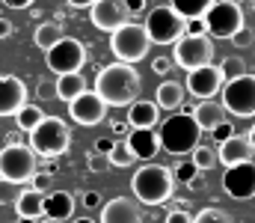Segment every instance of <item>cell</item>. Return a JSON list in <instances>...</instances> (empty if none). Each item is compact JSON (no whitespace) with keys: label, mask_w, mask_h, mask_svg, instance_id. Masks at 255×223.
I'll return each mask as SVG.
<instances>
[{"label":"cell","mask_w":255,"mask_h":223,"mask_svg":"<svg viewBox=\"0 0 255 223\" xmlns=\"http://www.w3.org/2000/svg\"><path fill=\"white\" fill-rule=\"evenodd\" d=\"M80 203H83L86 209H98V206H101V194H98V191H86V194L80 197Z\"/></svg>","instance_id":"obj_42"},{"label":"cell","mask_w":255,"mask_h":223,"mask_svg":"<svg viewBox=\"0 0 255 223\" xmlns=\"http://www.w3.org/2000/svg\"><path fill=\"white\" fill-rule=\"evenodd\" d=\"M48 69L57 74H71V72H80L83 66H86V48H83V42L80 39H71V36H63L51 51H48Z\"/></svg>","instance_id":"obj_11"},{"label":"cell","mask_w":255,"mask_h":223,"mask_svg":"<svg viewBox=\"0 0 255 223\" xmlns=\"http://www.w3.org/2000/svg\"><path fill=\"white\" fill-rule=\"evenodd\" d=\"M9 36H12V21L0 18V39H9Z\"/></svg>","instance_id":"obj_47"},{"label":"cell","mask_w":255,"mask_h":223,"mask_svg":"<svg viewBox=\"0 0 255 223\" xmlns=\"http://www.w3.org/2000/svg\"><path fill=\"white\" fill-rule=\"evenodd\" d=\"M193 119H196V125L202 131H214L220 122H226V107L220 101H214V98H205V101H199L193 107Z\"/></svg>","instance_id":"obj_22"},{"label":"cell","mask_w":255,"mask_h":223,"mask_svg":"<svg viewBox=\"0 0 255 223\" xmlns=\"http://www.w3.org/2000/svg\"><path fill=\"white\" fill-rule=\"evenodd\" d=\"M30 185H33V191H39V194H51V185H54V176H51V173H36Z\"/></svg>","instance_id":"obj_37"},{"label":"cell","mask_w":255,"mask_h":223,"mask_svg":"<svg viewBox=\"0 0 255 223\" xmlns=\"http://www.w3.org/2000/svg\"><path fill=\"white\" fill-rule=\"evenodd\" d=\"M65 3H68V6H80V9H89L95 0H65Z\"/></svg>","instance_id":"obj_48"},{"label":"cell","mask_w":255,"mask_h":223,"mask_svg":"<svg viewBox=\"0 0 255 223\" xmlns=\"http://www.w3.org/2000/svg\"><path fill=\"white\" fill-rule=\"evenodd\" d=\"M39 173V155L24 143H6L0 149V179L27 185Z\"/></svg>","instance_id":"obj_6"},{"label":"cell","mask_w":255,"mask_h":223,"mask_svg":"<svg viewBox=\"0 0 255 223\" xmlns=\"http://www.w3.org/2000/svg\"><path fill=\"white\" fill-rule=\"evenodd\" d=\"M36 0H3V6L6 9H30Z\"/></svg>","instance_id":"obj_44"},{"label":"cell","mask_w":255,"mask_h":223,"mask_svg":"<svg viewBox=\"0 0 255 223\" xmlns=\"http://www.w3.org/2000/svg\"><path fill=\"white\" fill-rule=\"evenodd\" d=\"M211 60H214V42L208 33L205 36H181L172 48V63L181 66L184 72L211 66Z\"/></svg>","instance_id":"obj_10"},{"label":"cell","mask_w":255,"mask_h":223,"mask_svg":"<svg viewBox=\"0 0 255 223\" xmlns=\"http://www.w3.org/2000/svg\"><path fill=\"white\" fill-rule=\"evenodd\" d=\"M113 143H116V140H110V137H98V140H95V152H101V155H110Z\"/></svg>","instance_id":"obj_43"},{"label":"cell","mask_w":255,"mask_h":223,"mask_svg":"<svg viewBox=\"0 0 255 223\" xmlns=\"http://www.w3.org/2000/svg\"><path fill=\"white\" fill-rule=\"evenodd\" d=\"M232 45H235L238 51H244V48H253V45H255V33L247 27V24H244V27H241V30L232 36Z\"/></svg>","instance_id":"obj_35"},{"label":"cell","mask_w":255,"mask_h":223,"mask_svg":"<svg viewBox=\"0 0 255 223\" xmlns=\"http://www.w3.org/2000/svg\"><path fill=\"white\" fill-rule=\"evenodd\" d=\"M253 3H255V0H253Z\"/></svg>","instance_id":"obj_54"},{"label":"cell","mask_w":255,"mask_h":223,"mask_svg":"<svg viewBox=\"0 0 255 223\" xmlns=\"http://www.w3.org/2000/svg\"><path fill=\"white\" fill-rule=\"evenodd\" d=\"M223 191L232 200H253L255 197V161H244V164L226 167Z\"/></svg>","instance_id":"obj_13"},{"label":"cell","mask_w":255,"mask_h":223,"mask_svg":"<svg viewBox=\"0 0 255 223\" xmlns=\"http://www.w3.org/2000/svg\"><path fill=\"white\" fill-rule=\"evenodd\" d=\"M130 188H133L136 203H142V206H163V203L172 197V191H175V176H172L169 167L145 161V164L133 173Z\"/></svg>","instance_id":"obj_2"},{"label":"cell","mask_w":255,"mask_h":223,"mask_svg":"<svg viewBox=\"0 0 255 223\" xmlns=\"http://www.w3.org/2000/svg\"><path fill=\"white\" fill-rule=\"evenodd\" d=\"M145 33L151 39V45H175L184 36L187 18H181L172 6H151L145 15Z\"/></svg>","instance_id":"obj_7"},{"label":"cell","mask_w":255,"mask_h":223,"mask_svg":"<svg viewBox=\"0 0 255 223\" xmlns=\"http://www.w3.org/2000/svg\"><path fill=\"white\" fill-rule=\"evenodd\" d=\"M89 86H86V77L80 72H71V74H60L57 77V83H54V92H57V98H63V101H74L77 95H83Z\"/></svg>","instance_id":"obj_25"},{"label":"cell","mask_w":255,"mask_h":223,"mask_svg":"<svg viewBox=\"0 0 255 223\" xmlns=\"http://www.w3.org/2000/svg\"><path fill=\"white\" fill-rule=\"evenodd\" d=\"M89 18H92V24H95L98 30L113 33V30L125 27L133 15L128 12L125 0H95V3L89 6Z\"/></svg>","instance_id":"obj_12"},{"label":"cell","mask_w":255,"mask_h":223,"mask_svg":"<svg viewBox=\"0 0 255 223\" xmlns=\"http://www.w3.org/2000/svg\"><path fill=\"white\" fill-rule=\"evenodd\" d=\"M125 6H128V12H130V15H136V12H142V9H145V0H125Z\"/></svg>","instance_id":"obj_45"},{"label":"cell","mask_w":255,"mask_h":223,"mask_svg":"<svg viewBox=\"0 0 255 223\" xmlns=\"http://www.w3.org/2000/svg\"><path fill=\"white\" fill-rule=\"evenodd\" d=\"M27 104V86L15 74H0V116H15Z\"/></svg>","instance_id":"obj_16"},{"label":"cell","mask_w":255,"mask_h":223,"mask_svg":"<svg viewBox=\"0 0 255 223\" xmlns=\"http://www.w3.org/2000/svg\"><path fill=\"white\" fill-rule=\"evenodd\" d=\"M24 194V185L18 182H9V179H0V206H15Z\"/></svg>","instance_id":"obj_30"},{"label":"cell","mask_w":255,"mask_h":223,"mask_svg":"<svg viewBox=\"0 0 255 223\" xmlns=\"http://www.w3.org/2000/svg\"><path fill=\"white\" fill-rule=\"evenodd\" d=\"M163 223H193V218L184 212V209H175V212H169L166 215V221Z\"/></svg>","instance_id":"obj_41"},{"label":"cell","mask_w":255,"mask_h":223,"mask_svg":"<svg viewBox=\"0 0 255 223\" xmlns=\"http://www.w3.org/2000/svg\"><path fill=\"white\" fill-rule=\"evenodd\" d=\"M86 167H89L92 173H104V170H110V155L92 152V155H89V161H86Z\"/></svg>","instance_id":"obj_36"},{"label":"cell","mask_w":255,"mask_h":223,"mask_svg":"<svg viewBox=\"0 0 255 223\" xmlns=\"http://www.w3.org/2000/svg\"><path fill=\"white\" fill-rule=\"evenodd\" d=\"M98 223H142L139 203L130 197H113L110 203L101 206V221Z\"/></svg>","instance_id":"obj_17"},{"label":"cell","mask_w":255,"mask_h":223,"mask_svg":"<svg viewBox=\"0 0 255 223\" xmlns=\"http://www.w3.org/2000/svg\"><path fill=\"white\" fill-rule=\"evenodd\" d=\"M253 155H255V149L250 146V140L247 137H238V134H232L229 140H223L217 146V158H220L223 167H235V164L253 161Z\"/></svg>","instance_id":"obj_19"},{"label":"cell","mask_w":255,"mask_h":223,"mask_svg":"<svg viewBox=\"0 0 255 223\" xmlns=\"http://www.w3.org/2000/svg\"><path fill=\"white\" fill-rule=\"evenodd\" d=\"M42 119H45V113H42V107H39V104H24V107L15 113L18 128H21V131H27V134H30V131L42 122Z\"/></svg>","instance_id":"obj_28"},{"label":"cell","mask_w":255,"mask_h":223,"mask_svg":"<svg viewBox=\"0 0 255 223\" xmlns=\"http://www.w3.org/2000/svg\"><path fill=\"white\" fill-rule=\"evenodd\" d=\"M211 134H214V140H217V146H220L223 140H229V137L235 134V125H232V122H220V125L211 131Z\"/></svg>","instance_id":"obj_38"},{"label":"cell","mask_w":255,"mask_h":223,"mask_svg":"<svg viewBox=\"0 0 255 223\" xmlns=\"http://www.w3.org/2000/svg\"><path fill=\"white\" fill-rule=\"evenodd\" d=\"M244 27V9L235 0H217L205 12V33L214 39H232Z\"/></svg>","instance_id":"obj_8"},{"label":"cell","mask_w":255,"mask_h":223,"mask_svg":"<svg viewBox=\"0 0 255 223\" xmlns=\"http://www.w3.org/2000/svg\"><path fill=\"white\" fill-rule=\"evenodd\" d=\"M190 161L196 164V170H211V167H217L220 164V158H217V149H211V146H199L190 152Z\"/></svg>","instance_id":"obj_29"},{"label":"cell","mask_w":255,"mask_h":223,"mask_svg":"<svg viewBox=\"0 0 255 223\" xmlns=\"http://www.w3.org/2000/svg\"><path fill=\"white\" fill-rule=\"evenodd\" d=\"M172 66H175V63H172L169 57H154V60H151V72L154 74H166Z\"/></svg>","instance_id":"obj_40"},{"label":"cell","mask_w":255,"mask_h":223,"mask_svg":"<svg viewBox=\"0 0 255 223\" xmlns=\"http://www.w3.org/2000/svg\"><path fill=\"white\" fill-rule=\"evenodd\" d=\"M142 92V77L128 63H110L95 77V95L107 107H128L139 98Z\"/></svg>","instance_id":"obj_1"},{"label":"cell","mask_w":255,"mask_h":223,"mask_svg":"<svg viewBox=\"0 0 255 223\" xmlns=\"http://www.w3.org/2000/svg\"><path fill=\"white\" fill-rule=\"evenodd\" d=\"M247 140H250V146L255 149V125H253V128H250V134H247Z\"/></svg>","instance_id":"obj_50"},{"label":"cell","mask_w":255,"mask_h":223,"mask_svg":"<svg viewBox=\"0 0 255 223\" xmlns=\"http://www.w3.org/2000/svg\"><path fill=\"white\" fill-rule=\"evenodd\" d=\"M71 146V128L60 116H45L33 131H30V149L39 158H60Z\"/></svg>","instance_id":"obj_4"},{"label":"cell","mask_w":255,"mask_h":223,"mask_svg":"<svg viewBox=\"0 0 255 223\" xmlns=\"http://www.w3.org/2000/svg\"><path fill=\"white\" fill-rule=\"evenodd\" d=\"M74 215V194L68 191H51L45 194V218L51 221H71Z\"/></svg>","instance_id":"obj_21"},{"label":"cell","mask_w":255,"mask_h":223,"mask_svg":"<svg viewBox=\"0 0 255 223\" xmlns=\"http://www.w3.org/2000/svg\"><path fill=\"white\" fill-rule=\"evenodd\" d=\"M15 223H39V221H24V218H18Z\"/></svg>","instance_id":"obj_53"},{"label":"cell","mask_w":255,"mask_h":223,"mask_svg":"<svg viewBox=\"0 0 255 223\" xmlns=\"http://www.w3.org/2000/svg\"><path fill=\"white\" fill-rule=\"evenodd\" d=\"M125 143H128V149L133 152V158L151 161V158L157 155V149H160V137H157L154 128H130V134L125 137Z\"/></svg>","instance_id":"obj_18"},{"label":"cell","mask_w":255,"mask_h":223,"mask_svg":"<svg viewBox=\"0 0 255 223\" xmlns=\"http://www.w3.org/2000/svg\"><path fill=\"white\" fill-rule=\"evenodd\" d=\"M128 128H130L128 122H113V125H110V131H113V137H125V134H128Z\"/></svg>","instance_id":"obj_46"},{"label":"cell","mask_w":255,"mask_h":223,"mask_svg":"<svg viewBox=\"0 0 255 223\" xmlns=\"http://www.w3.org/2000/svg\"><path fill=\"white\" fill-rule=\"evenodd\" d=\"M214 3H217V0H172L169 6H172L181 18L190 21V18H205V12H208Z\"/></svg>","instance_id":"obj_27"},{"label":"cell","mask_w":255,"mask_h":223,"mask_svg":"<svg viewBox=\"0 0 255 223\" xmlns=\"http://www.w3.org/2000/svg\"><path fill=\"white\" fill-rule=\"evenodd\" d=\"M217 69H220V74H223V80H235V77L247 74V66H244V60H241V57H226Z\"/></svg>","instance_id":"obj_32"},{"label":"cell","mask_w":255,"mask_h":223,"mask_svg":"<svg viewBox=\"0 0 255 223\" xmlns=\"http://www.w3.org/2000/svg\"><path fill=\"white\" fill-rule=\"evenodd\" d=\"M39 223H63V221H51V218H42Z\"/></svg>","instance_id":"obj_52"},{"label":"cell","mask_w":255,"mask_h":223,"mask_svg":"<svg viewBox=\"0 0 255 223\" xmlns=\"http://www.w3.org/2000/svg\"><path fill=\"white\" fill-rule=\"evenodd\" d=\"M157 137H160V149H163L166 155L184 158V155H190L193 149L199 146L202 128L196 125L193 113H184V110H181V113H172L169 119H163Z\"/></svg>","instance_id":"obj_3"},{"label":"cell","mask_w":255,"mask_h":223,"mask_svg":"<svg viewBox=\"0 0 255 223\" xmlns=\"http://www.w3.org/2000/svg\"><path fill=\"white\" fill-rule=\"evenodd\" d=\"M15 215L24 218V221H42L45 218V194H39L33 188H24L21 200L15 203Z\"/></svg>","instance_id":"obj_23"},{"label":"cell","mask_w":255,"mask_h":223,"mask_svg":"<svg viewBox=\"0 0 255 223\" xmlns=\"http://www.w3.org/2000/svg\"><path fill=\"white\" fill-rule=\"evenodd\" d=\"M160 116V107L148 98H136L133 104H128V125L130 128H154Z\"/></svg>","instance_id":"obj_20"},{"label":"cell","mask_w":255,"mask_h":223,"mask_svg":"<svg viewBox=\"0 0 255 223\" xmlns=\"http://www.w3.org/2000/svg\"><path fill=\"white\" fill-rule=\"evenodd\" d=\"M133 161H136V158H133V152L128 149L125 140H116V143H113V149H110V164L125 170V167H130Z\"/></svg>","instance_id":"obj_31"},{"label":"cell","mask_w":255,"mask_h":223,"mask_svg":"<svg viewBox=\"0 0 255 223\" xmlns=\"http://www.w3.org/2000/svg\"><path fill=\"white\" fill-rule=\"evenodd\" d=\"M184 98H187V89H184L178 80H163V83L157 86L154 104H157L160 110H178V107L184 104Z\"/></svg>","instance_id":"obj_24"},{"label":"cell","mask_w":255,"mask_h":223,"mask_svg":"<svg viewBox=\"0 0 255 223\" xmlns=\"http://www.w3.org/2000/svg\"><path fill=\"white\" fill-rule=\"evenodd\" d=\"M220 104L241 119L255 116V74H241L235 80H226Z\"/></svg>","instance_id":"obj_9"},{"label":"cell","mask_w":255,"mask_h":223,"mask_svg":"<svg viewBox=\"0 0 255 223\" xmlns=\"http://www.w3.org/2000/svg\"><path fill=\"white\" fill-rule=\"evenodd\" d=\"M193 223H235L223 209H202L196 218H193Z\"/></svg>","instance_id":"obj_33"},{"label":"cell","mask_w":255,"mask_h":223,"mask_svg":"<svg viewBox=\"0 0 255 223\" xmlns=\"http://www.w3.org/2000/svg\"><path fill=\"white\" fill-rule=\"evenodd\" d=\"M68 113L77 125H101L107 119V104L95 95V89H86L83 95H77L71 104H68Z\"/></svg>","instance_id":"obj_14"},{"label":"cell","mask_w":255,"mask_h":223,"mask_svg":"<svg viewBox=\"0 0 255 223\" xmlns=\"http://www.w3.org/2000/svg\"><path fill=\"white\" fill-rule=\"evenodd\" d=\"M63 36H65V33H63V27H60V24L45 21V24H39V27H36V33H33V45H36L39 51H45V54H48V51H51Z\"/></svg>","instance_id":"obj_26"},{"label":"cell","mask_w":255,"mask_h":223,"mask_svg":"<svg viewBox=\"0 0 255 223\" xmlns=\"http://www.w3.org/2000/svg\"><path fill=\"white\" fill-rule=\"evenodd\" d=\"M71 223H95V221H92V218H86V215H83V218H74V221H71Z\"/></svg>","instance_id":"obj_51"},{"label":"cell","mask_w":255,"mask_h":223,"mask_svg":"<svg viewBox=\"0 0 255 223\" xmlns=\"http://www.w3.org/2000/svg\"><path fill=\"white\" fill-rule=\"evenodd\" d=\"M184 36H205V18H190L184 27Z\"/></svg>","instance_id":"obj_39"},{"label":"cell","mask_w":255,"mask_h":223,"mask_svg":"<svg viewBox=\"0 0 255 223\" xmlns=\"http://www.w3.org/2000/svg\"><path fill=\"white\" fill-rule=\"evenodd\" d=\"M220 89H223V74H220V69H217L214 63H211V66H202V69L187 72V92L196 95L199 101L214 98Z\"/></svg>","instance_id":"obj_15"},{"label":"cell","mask_w":255,"mask_h":223,"mask_svg":"<svg viewBox=\"0 0 255 223\" xmlns=\"http://www.w3.org/2000/svg\"><path fill=\"white\" fill-rule=\"evenodd\" d=\"M39 95L48 98V95H57V92H54V86H39Z\"/></svg>","instance_id":"obj_49"},{"label":"cell","mask_w":255,"mask_h":223,"mask_svg":"<svg viewBox=\"0 0 255 223\" xmlns=\"http://www.w3.org/2000/svg\"><path fill=\"white\" fill-rule=\"evenodd\" d=\"M148 48H151V39H148L145 27L136 24V21H128L125 27H119V30L110 33V51H113V57L119 63L133 66V63L145 60Z\"/></svg>","instance_id":"obj_5"},{"label":"cell","mask_w":255,"mask_h":223,"mask_svg":"<svg viewBox=\"0 0 255 223\" xmlns=\"http://www.w3.org/2000/svg\"><path fill=\"white\" fill-rule=\"evenodd\" d=\"M196 173H199V170H196V164H193V161H184V158H181V161H178V167L172 170V176H175L178 182H184V185H190L193 179H196Z\"/></svg>","instance_id":"obj_34"}]
</instances>
